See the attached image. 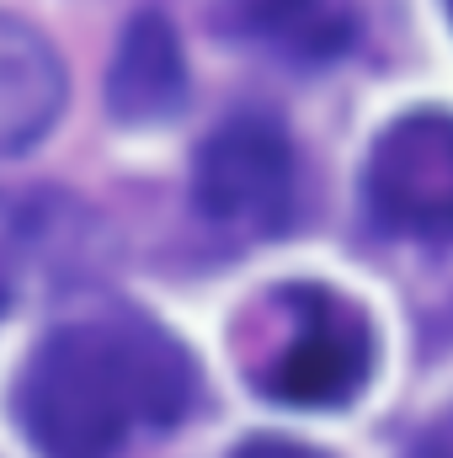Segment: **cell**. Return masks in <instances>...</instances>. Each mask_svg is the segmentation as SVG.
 I'll list each match as a JSON object with an SVG mask.
<instances>
[{"label": "cell", "instance_id": "7", "mask_svg": "<svg viewBox=\"0 0 453 458\" xmlns=\"http://www.w3.org/2000/svg\"><path fill=\"white\" fill-rule=\"evenodd\" d=\"M251 27L299 64H326L357 38V0H251Z\"/></svg>", "mask_w": 453, "mask_h": 458}, {"label": "cell", "instance_id": "2", "mask_svg": "<svg viewBox=\"0 0 453 458\" xmlns=\"http://www.w3.org/2000/svg\"><path fill=\"white\" fill-rule=\"evenodd\" d=\"M278 320L283 331L256 352L251 362V384L278 400V405H299V411H331L346 405L368 373H373V326L368 315L341 299L337 288H278Z\"/></svg>", "mask_w": 453, "mask_h": 458}, {"label": "cell", "instance_id": "10", "mask_svg": "<svg viewBox=\"0 0 453 458\" xmlns=\"http://www.w3.org/2000/svg\"><path fill=\"white\" fill-rule=\"evenodd\" d=\"M449 16H453V0H449Z\"/></svg>", "mask_w": 453, "mask_h": 458}, {"label": "cell", "instance_id": "5", "mask_svg": "<svg viewBox=\"0 0 453 458\" xmlns=\"http://www.w3.org/2000/svg\"><path fill=\"white\" fill-rule=\"evenodd\" d=\"M187 102V59L176 43V27L160 11H139L117 38L113 70H107V107L123 123H166Z\"/></svg>", "mask_w": 453, "mask_h": 458}, {"label": "cell", "instance_id": "9", "mask_svg": "<svg viewBox=\"0 0 453 458\" xmlns=\"http://www.w3.org/2000/svg\"><path fill=\"white\" fill-rule=\"evenodd\" d=\"M411 458H453V411H443L438 421H427V432L416 437Z\"/></svg>", "mask_w": 453, "mask_h": 458}, {"label": "cell", "instance_id": "6", "mask_svg": "<svg viewBox=\"0 0 453 458\" xmlns=\"http://www.w3.org/2000/svg\"><path fill=\"white\" fill-rule=\"evenodd\" d=\"M59 107H64V59L32 21L0 11V155L38 144L54 128Z\"/></svg>", "mask_w": 453, "mask_h": 458}, {"label": "cell", "instance_id": "8", "mask_svg": "<svg viewBox=\"0 0 453 458\" xmlns=\"http://www.w3.org/2000/svg\"><path fill=\"white\" fill-rule=\"evenodd\" d=\"M229 458H326V454H315V448H304L294 437H251V443H240Z\"/></svg>", "mask_w": 453, "mask_h": 458}, {"label": "cell", "instance_id": "4", "mask_svg": "<svg viewBox=\"0 0 453 458\" xmlns=\"http://www.w3.org/2000/svg\"><path fill=\"white\" fill-rule=\"evenodd\" d=\"M363 198L379 229L453 245V113L395 117L368 149Z\"/></svg>", "mask_w": 453, "mask_h": 458}, {"label": "cell", "instance_id": "3", "mask_svg": "<svg viewBox=\"0 0 453 458\" xmlns=\"http://www.w3.org/2000/svg\"><path fill=\"white\" fill-rule=\"evenodd\" d=\"M198 208L235 240H267L288 225L294 208V144L272 117L240 113L219 123L192 171Z\"/></svg>", "mask_w": 453, "mask_h": 458}, {"label": "cell", "instance_id": "1", "mask_svg": "<svg viewBox=\"0 0 453 458\" xmlns=\"http://www.w3.org/2000/svg\"><path fill=\"white\" fill-rule=\"evenodd\" d=\"M192 400L187 346L133 310L54 326L16 378V421L43 458H123L139 432L176 427Z\"/></svg>", "mask_w": 453, "mask_h": 458}]
</instances>
